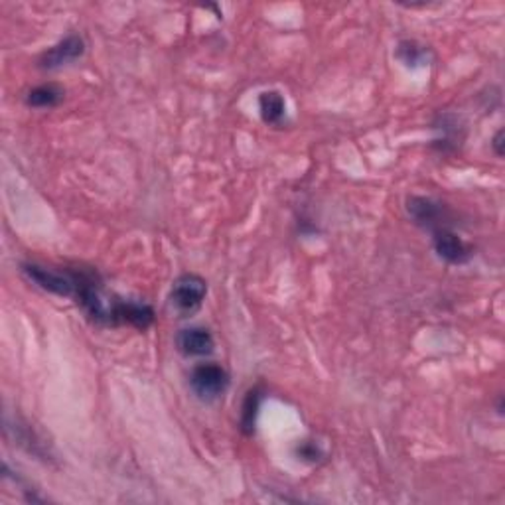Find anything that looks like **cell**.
Returning a JSON list of instances; mask_svg holds the SVG:
<instances>
[{
  "label": "cell",
  "instance_id": "2",
  "mask_svg": "<svg viewBox=\"0 0 505 505\" xmlns=\"http://www.w3.org/2000/svg\"><path fill=\"white\" fill-rule=\"evenodd\" d=\"M190 387L198 398L206 403L217 401L229 389V374L219 363H198L190 374Z\"/></svg>",
  "mask_w": 505,
  "mask_h": 505
},
{
  "label": "cell",
  "instance_id": "8",
  "mask_svg": "<svg viewBox=\"0 0 505 505\" xmlns=\"http://www.w3.org/2000/svg\"><path fill=\"white\" fill-rule=\"evenodd\" d=\"M259 113L261 119L267 122V125L279 127L282 121H285L287 114V101L279 91H263L259 95Z\"/></svg>",
  "mask_w": 505,
  "mask_h": 505
},
{
  "label": "cell",
  "instance_id": "1",
  "mask_svg": "<svg viewBox=\"0 0 505 505\" xmlns=\"http://www.w3.org/2000/svg\"><path fill=\"white\" fill-rule=\"evenodd\" d=\"M208 295V282L200 274L185 272L174 280L170 290V306L180 318H190L201 308Z\"/></svg>",
  "mask_w": 505,
  "mask_h": 505
},
{
  "label": "cell",
  "instance_id": "6",
  "mask_svg": "<svg viewBox=\"0 0 505 505\" xmlns=\"http://www.w3.org/2000/svg\"><path fill=\"white\" fill-rule=\"evenodd\" d=\"M83 51H85L83 38L77 36V34H69L67 38L58 42L56 46H51L50 50L43 51L38 59V66L42 69L64 67L67 64H72V61L82 58Z\"/></svg>",
  "mask_w": 505,
  "mask_h": 505
},
{
  "label": "cell",
  "instance_id": "10",
  "mask_svg": "<svg viewBox=\"0 0 505 505\" xmlns=\"http://www.w3.org/2000/svg\"><path fill=\"white\" fill-rule=\"evenodd\" d=\"M64 90L56 83H43L34 87L26 95V103L34 109H54L58 105L64 101Z\"/></svg>",
  "mask_w": 505,
  "mask_h": 505
},
{
  "label": "cell",
  "instance_id": "13",
  "mask_svg": "<svg viewBox=\"0 0 505 505\" xmlns=\"http://www.w3.org/2000/svg\"><path fill=\"white\" fill-rule=\"evenodd\" d=\"M492 148H493V153L498 154L500 158L503 156V129H500L498 132H495V137L492 138Z\"/></svg>",
  "mask_w": 505,
  "mask_h": 505
},
{
  "label": "cell",
  "instance_id": "12",
  "mask_svg": "<svg viewBox=\"0 0 505 505\" xmlns=\"http://www.w3.org/2000/svg\"><path fill=\"white\" fill-rule=\"evenodd\" d=\"M296 456L300 460H304V462H318V460L322 458V450H320V446L316 445V442L303 440L296 446Z\"/></svg>",
  "mask_w": 505,
  "mask_h": 505
},
{
  "label": "cell",
  "instance_id": "11",
  "mask_svg": "<svg viewBox=\"0 0 505 505\" xmlns=\"http://www.w3.org/2000/svg\"><path fill=\"white\" fill-rule=\"evenodd\" d=\"M397 58L403 61L406 67H422L429 66L430 50L414 40H403L397 46Z\"/></svg>",
  "mask_w": 505,
  "mask_h": 505
},
{
  "label": "cell",
  "instance_id": "9",
  "mask_svg": "<svg viewBox=\"0 0 505 505\" xmlns=\"http://www.w3.org/2000/svg\"><path fill=\"white\" fill-rule=\"evenodd\" d=\"M263 398H264L263 385H255L245 395V401H243V406H241V430L247 434V437H251V434H255L256 416H259Z\"/></svg>",
  "mask_w": 505,
  "mask_h": 505
},
{
  "label": "cell",
  "instance_id": "5",
  "mask_svg": "<svg viewBox=\"0 0 505 505\" xmlns=\"http://www.w3.org/2000/svg\"><path fill=\"white\" fill-rule=\"evenodd\" d=\"M432 247L442 261L450 264H464L472 259V249L458 233L452 232L450 227H442L432 232Z\"/></svg>",
  "mask_w": 505,
  "mask_h": 505
},
{
  "label": "cell",
  "instance_id": "3",
  "mask_svg": "<svg viewBox=\"0 0 505 505\" xmlns=\"http://www.w3.org/2000/svg\"><path fill=\"white\" fill-rule=\"evenodd\" d=\"M406 211H409L411 219L416 225L429 232H437V229L448 227L450 224V211L445 203H440L432 198L424 196H411L406 200Z\"/></svg>",
  "mask_w": 505,
  "mask_h": 505
},
{
  "label": "cell",
  "instance_id": "7",
  "mask_svg": "<svg viewBox=\"0 0 505 505\" xmlns=\"http://www.w3.org/2000/svg\"><path fill=\"white\" fill-rule=\"evenodd\" d=\"M176 345H178V350L184 353V356L203 358L214 351L216 340L208 327L192 326V327H184V330L178 332V335H176Z\"/></svg>",
  "mask_w": 505,
  "mask_h": 505
},
{
  "label": "cell",
  "instance_id": "4",
  "mask_svg": "<svg viewBox=\"0 0 505 505\" xmlns=\"http://www.w3.org/2000/svg\"><path fill=\"white\" fill-rule=\"evenodd\" d=\"M432 129L438 132V137L434 138V148H438L442 154H452L462 146L466 137V127L462 119L454 113H440L432 122Z\"/></svg>",
  "mask_w": 505,
  "mask_h": 505
}]
</instances>
